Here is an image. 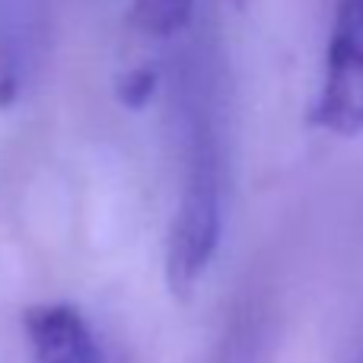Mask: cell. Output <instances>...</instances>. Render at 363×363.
Listing matches in <instances>:
<instances>
[{
	"mask_svg": "<svg viewBox=\"0 0 363 363\" xmlns=\"http://www.w3.org/2000/svg\"><path fill=\"white\" fill-rule=\"evenodd\" d=\"M194 0H134L131 23L150 38H172L191 23Z\"/></svg>",
	"mask_w": 363,
	"mask_h": 363,
	"instance_id": "obj_5",
	"label": "cell"
},
{
	"mask_svg": "<svg viewBox=\"0 0 363 363\" xmlns=\"http://www.w3.org/2000/svg\"><path fill=\"white\" fill-rule=\"evenodd\" d=\"M230 4L233 6H242V4H249V0H230Z\"/></svg>",
	"mask_w": 363,
	"mask_h": 363,
	"instance_id": "obj_7",
	"label": "cell"
},
{
	"mask_svg": "<svg viewBox=\"0 0 363 363\" xmlns=\"http://www.w3.org/2000/svg\"><path fill=\"white\" fill-rule=\"evenodd\" d=\"M313 125L338 138L363 131V0H338Z\"/></svg>",
	"mask_w": 363,
	"mask_h": 363,
	"instance_id": "obj_2",
	"label": "cell"
},
{
	"mask_svg": "<svg viewBox=\"0 0 363 363\" xmlns=\"http://www.w3.org/2000/svg\"><path fill=\"white\" fill-rule=\"evenodd\" d=\"M268 360V328L262 313L245 309L226 325L207 363H264Z\"/></svg>",
	"mask_w": 363,
	"mask_h": 363,
	"instance_id": "obj_4",
	"label": "cell"
},
{
	"mask_svg": "<svg viewBox=\"0 0 363 363\" xmlns=\"http://www.w3.org/2000/svg\"><path fill=\"white\" fill-rule=\"evenodd\" d=\"M32 363H106L102 345L70 303H38L23 315Z\"/></svg>",
	"mask_w": 363,
	"mask_h": 363,
	"instance_id": "obj_3",
	"label": "cell"
},
{
	"mask_svg": "<svg viewBox=\"0 0 363 363\" xmlns=\"http://www.w3.org/2000/svg\"><path fill=\"white\" fill-rule=\"evenodd\" d=\"M220 233H223V172L213 134L198 121L188 138L185 176L166 242V284L172 296L188 300L194 294L220 249Z\"/></svg>",
	"mask_w": 363,
	"mask_h": 363,
	"instance_id": "obj_1",
	"label": "cell"
},
{
	"mask_svg": "<svg viewBox=\"0 0 363 363\" xmlns=\"http://www.w3.org/2000/svg\"><path fill=\"white\" fill-rule=\"evenodd\" d=\"M160 83V70L153 64H140V67H131L118 77L115 83V96L125 108H144L150 102V96L157 93Z\"/></svg>",
	"mask_w": 363,
	"mask_h": 363,
	"instance_id": "obj_6",
	"label": "cell"
},
{
	"mask_svg": "<svg viewBox=\"0 0 363 363\" xmlns=\"http://www.w3.org/2000/svg\"><path fill=\"white\" fill-rule=\"evenodd\" d=\"M360 363H363V360H360Z\"/></svg>",
	"mask_w": 363,
	"mask_h": 363,
	"instance_id": "obj_8",
	"label": "cell"
}]
</instances>
